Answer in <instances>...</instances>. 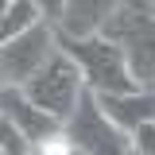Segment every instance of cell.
Returning <instances> with one entry per match:
<instances>
[{"label": "cell", "mask_w": 155, "mask_h": 155, "mask_svg": "<svg viewBox=\"0 0 155 155\" xmlns=\"http://www.w3.org/2000/svg\"><path fill=\"white\" fill-rule=\"evenodd\" d=\"M101 35H109L124 51L128 70L140 85L155 81V8H151V0H120L116 12L101 23Z\"/></svg>", "instance_id": "6da1fadb"}, {"label": "cell", "mask_w": 155, "mask_h": 155, "mask_svg": "<svg viewBox=\"0 0 155 155\" xmlns=\"http://www.w3.org/2000/svg\"><path fill=\"white\" fill-rule=\"evenodd\" d=\"M58 47L81 66V78H85V85L93 93H128V89L140 85L132 78V70H128L124 51L101 31H93V35H66V31H58Z\"/></svg>", "instance_id": "7a4b0ae2"}, {"label": "cell", "mask_w": 155, "mask_h": 155, "mask_svg": "<svg viewBox=\"0 0 155 155\" xmlns=\"http://www.w3.org/2000/svg\"><path fill=\"white\" fill-rule=\"evenodd\" d=\"M81 89H85L81 66H78V62L66 54L62 47H54V54H51V58L35 70V74L23 81V93L31 97L39 109H47L54 120H62V124L74 116Z\"/></svg>", "instance_id": "3957f363"}, {"label": "cell", "mask_w": 155, "mask_h": 155, "mask_svg": "<svg viewBox=\"0 0 155 155\" xmlns=\"http://www.w3.org/2000/svg\"><path fill=\"white\" fill-rule=\"evenodd\" d=\"M66 140L74 143V151L85 155H132V132H124L113 116L101 109L97 93L85 85L78 97L74 116L66 120Z\"/></svg>", "instance_id": "277c9868"}, {"label": "cell", "mask_w": 155, "mask_h": 155, "mask_svg": "<svg viewBox=\"0 0 155 155\" xmlns=\"http://www.w3.org/2000/svg\"><path fill=\"white\" fill-rule=\"evenodd\" d=\"M54 47H58V27L51 19H39L27 31H19L16 39H8L0 47V78H4V85H23L54 54Z\"/></svg>", "instance_id": "5b68a950"}, {"label": "cell", "mask_w": 155, "mask_h": 155, "mask_svg": "<svg viewBox=\"0 0 155 155\" xmlns=\"http://www.w3.org/2000/svg\"><path fill=\"white\" fill-rule=\"evenodd\" d=\"M0 113L23 132L27 143H47V140H54V136L66 128V124L54 120L47 109H39L35 101L23 93V85H0Z\"/></svg>", "instance_id": "8992f818"}, {"label": "cell", "mask_w": 155, "mask_h": 155, "mask_svg": "<svg viewBox=\"0 0 155 155\" xmlns=\"http://www.w3.org/2000/svg\"><path fill=\"white\" fill-rule=\"evenodd\" d=\"M97 101L124 132H136L140 124L155 120V89L147 85H136L128 93H97Z\"/></svg>", "instance_id": "52a82bcc"}, {"label": "cell", "mask_w": 155, "mask_h": 155, "mask_svg": "<svg viewBox=\"0 0 155 155\" xmlns=\"http://www.w3.org/2000/svg\"><path fill=\"white\" fill-rule=\"evenodd\" d=\"M116 4L120 0H70L58 31H66V35H93V31H101V23L116 12Z\"/></svg>", "instance_id": "ba28073f"}, {"label": "cell", "mask_w": 155, "mask_h": 155, "mask_svg": "<svg viewBox=\"0 0 155 155\" xmlns=\"http://www.w3.org/2000/svg\"><path fill=\"white\" fill-rule=\"evenodd\" d=\"M39 19H43V12H39L35 0H12L8 12L0 16V47H4L8 39H16L19 31H27L31 23H39Z\"/></svg>", "instance_id": "9c48e42d"}, {"label": "cell", "mask_w": 155, "mask_h": 155, "mask_svg": "<svg viewBox=\"0 0 155 155\" xmlns=\"http://www.w3.org/2000/svg\"><path fill=\"white\" fill-rule=\"evenodd\" d=\"M132 147L140 155H155V120H147V124H140L132 132Z\"/></svg>", "instance_id": "30bf717a"}, {"label": "cell", "mask_w": 155, "mask_h": 155, "mask_svg": "<svg viewBox=\"0 0 155 155\" xmlns=\"http://www.w3.org/2000/svg\"><path fill=\"white\" fill-rule=\"evenodd\" d=\"M39 4V12H43V19H51V23H62V16H66V4H70V0H35Z\"/></svg>", "instance_id": "8fae6325"}, {"label": "cell", "mask_w": 155, "mask_h": 155, "mask_svg": "<svg viewBox=\"0 0 155 155\" xmlns=\"http://www.w3.org/2000/svg\"><path fill=\"white\" fill-rule=\"evenodd\" d=\"M8 4H12V0H0V16H4V12H8Z\"/></svg>", "instance_id": "7c38bea8"}, {"label": "cell", "mask_w": 155, "mask_h": 155, "mask_svg": "<svg viewBox=\"0 0 155 155\" xmlns=\"http://www.w3.org/2000/svg\"><path fill=\"white\" fill-rule=\"evenodd\" d=\"M147 89H155V81H151V85H147Z\"/></svg>", "instance_id": "4fadbf2b"}, {"label": "cell", "mask_w": 155, "mask_h": 155, "mask_svg": "<svg viewBox=\"0 0 155 155\" xmlns=\"http://www.w3.org/2000/svg\"><path fill=\"white\" fill-rule=\"evenodd\" d=\"M0 85H4V78H0Z\"/></svg>", "instance_id": "5bb4252c"}, {"label": "cell", "mask_w": 155, "mask_h": 155, "mask_svg": "<svg viewBox=\"0 0 155 155\" xmlns=\"http://www.w3.org/2000/svg\"><path fill=\"white\" fill-rule=\"evenodd\" d=\"M151 8H155V0H151Z\"/></svg>", "instance_id": "9a60e30c"}, {"label": "cell", "mask_w": 155, "mask_h": 155, "mask_svg": "<svg viewBox=\"0 0 155 155\" xmlns=\"http://www.w3.org/2000/svg\"><path fill=\"white\" fill-rule=\"evenodd\" d=\"M132 155H140V151H132Z\"/></svg>", "instance_id": "2e32d148"}]
</instances>
